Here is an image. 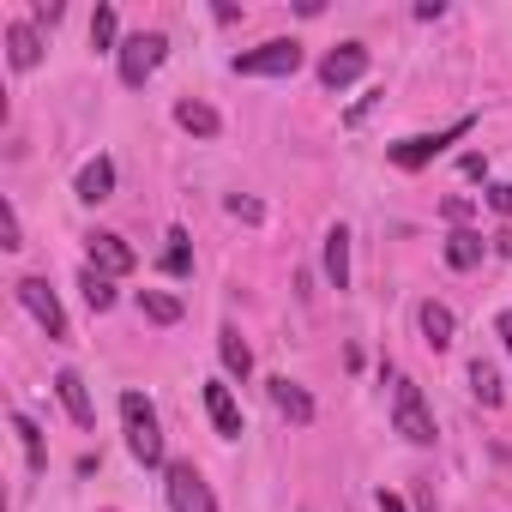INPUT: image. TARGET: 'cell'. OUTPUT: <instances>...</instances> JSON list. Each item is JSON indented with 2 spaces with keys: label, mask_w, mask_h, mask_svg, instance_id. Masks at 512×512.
I'll return each instance as SVG.
<instances>
[{
  "label": "cell",
  "mask_w": 512,
  "mask_h": 512,
  "mask_svg": "<svg viewBox=\"0 0 512 512\" xmlns=\"http://www.w3.org/2000/svg\"><path fill=\"white\" fill-rule=\"evenodd\" d=\"M121 422H127V452L145 470L163 464V428H157V410L145 404V392H121Z\"/></svg>",
  "instance_id": "1"
},
{
  "label": "cell",
  "mask_w": 512,
  "mask_h": 512,
  "mask_svg": "<svg viewBox=\"0 0 512 512\" xmlns=\"http://www.w3.org/2000/svg\"><path fill=\"white\" fill-rule=\"evenodd\" d=\"M392 428H398L410 446H434V416H428L422 386H416L410 374H398V380H392Z\"/></svg>",
  "instance_id": "2"
},
{
  "label": "cell",
  "mask_w": 512,
  "mask_h": 512,
  "mask_svg": "<svg viewBox=\"0 0 512 512\" xmlns=\"http://www.w3.org/2000/svg\"><path fill=\"white\" fill-rule=\"evenodd\" d=\"M229 67H235L241 79H290V73L302 67V43H290V37H272V43H260V49L235 55Z\"/></svg>",
  "instance_id": "3"
},
{
  "label": "cell",
  "mask_w": 512,
  "mask_h": 512,
  "mask_svg": "<svg viewBox=\"0 0 512 512\" xmlns=\"http://www.w3.org/2000/svg\"><path fill=\"white\" fill-rule=\"evenodd\" d=\"M470 127H476V121H470V115H458V121H452V127H440V133H410V139L386 145V157H392L398 169H428V163H434V157H440L452 139H464Z\"/></svg>",
  "instance_id": "4"
},
{
  "label": "cell",
  "mask_w": 512,
  "mask_h": 512,
  "mask_svg": "<svg viewBox=\"0 0 512 512\" xmlns=\"http://www.w3.org/2000/svg\"><path fill=\"white\" fill-rule=\"evenodd\" d=\"M115 55H121V85H127V91H139V85H145V79L163 67V55H169V37H163V31H139V37H127Z\"/></svg>",
  "instance_id": "5"
},
{
  "label": "cell",
  "mask_w": 512,
  "mask_h": 512,
  "mask_svg": "<svg viewBox=\"0 0 512 512\" xmlns=\"http://www.w3.org/2000/svg\"><path fill=\"white\" fill-rule=\"evenodd\" d=\"M13 296L25 302V314H31V320H37L49 338H67V314H61V296H55L43 278H19V284H13Z\"/></svg>",
  "instance_id": "6"
},
{
  "label": "cell",
  "mask_w": 512,
  "mask_h": 512,
  "mask_svg": "<svg viewBox=\"0 0 512 512\" xmlns=\"http://www.w3.org/2000/svg\"><path fill=\"white\" fill-rule=\"evenodd\" d=\"M163 488H169V512H217V500H211V488L193 464H169Z\"/></svg>",
  "instance_id": "7"
},
{
  "label": "cell",
  "mask_w": 512,
  "mask_h": 512,
  "mask_svg": "<svg viewBox=\"0 0 512 512\" xmlns=\"http://www.w3.org/2000/svg\"><path fill=\"white\" fill-rule=\"evenodd\" d=\"M85 253H91V272H103V278H127V272L139 266V253H133L121 235H109V229L85 235Z\"/></svg>",
  "instance_id": "8"
},
{
  "label": "cell",
  "mask_w": 512,
  "mask_h": 512,
  "mask_svg": "<svg viewBox=\"0 0 512 512\" xmlns=\"http://www.w3.org/2000/svg\"><path fill=\"white\" fill-rule=\"evenodd\" d=\"M362 73H368V49H362V43H338V49L320 61V85H326V91H344V85H356Z\"/></svg>",
  "instance_id": "9"
},
{
  "label": "cell",
  "mask_w": 512,
  "mask_h": 512,
  "mask_svg": "<svg viewBox=\"0 0 512 512\" xmlns=\"http://www.w3.org/2000/svg\"><path fill=\"white\" fill-rule=\"evenodd\" d=\"M205 416H211V428H217L223 440H235V434H241V404H235V392H229L223 380H211V386H205Z\"/></svg>",
  "instance_id": "10"
},
{
  "label": "cell",
  "mask_w": 512,
  "mask_h": 512,
  "mask_svg": "<svg viewBox=\"0 0 512 512\" xmlns=\"http://www.w3.org/2000/svg\"><path fill=\"white\" fill-rule=\"evenodd\" d=\"M55 392H61V404H67V416H73L79 428H91V422H97V410H91V392H85V380H79L73 368H61V374H55Z\"/></svg>",
  "instance_id": "11"
},
{
  "label": "cell",
  "mask_w": 512,
  "mask_h": 512,
  "mask_svg": "<svg viewBox=\"0 0 512 512\" xmlns=\"http://www.w3.org/2000/svg\"><path fill=\"white\" fill-rule=\"evenodd\" d=\"M326 278H332V290H350V229L344 223L326 229Z\"/></svg>",
  "instance_id": "12"
},
{
  "label": "cell",
  "mask_w": 512,
  "mask_h": 512,
  "mask_svg": "<svg viewBox=\"0 0 512 512\" xmlns=\"http://www.w3.org/2000/svg\"><path fill=\"white\" fill-rule=\"evenodd\" d=\"M7 61H13L19 73H31V67L43 61V37H37V25H7Z\"/></svg>",
  "instance_id": "13"
},
{
  "label": "cell",
  "mask_w": 512,
  "mask_h": 512,
  "mask_svg": "<svg viewBox=\"0 0 512 512\" xmlns=\"http://www.w3.org/2000/svg\"><path fill=\"white\" fill-rule=\"evenodd\" d=\"M109 193H115V163H109V157H91V163L79 169V199H85V205H103Z\"/></svg>",
  "instance_id": "14"
},
{
  "label": "cell",
  "mask_w": 512,
  "mask_h": 512,
  "mask_svg": "<svg viewBox=\"0 0 512 512\" xmlns=\"http://www.w3.org/2000/svg\"><path fill=\"white\" fill-rule=\"evenodd\" d=\"M422 338H428V350H446L452 344V332H458V320H452V308L446 302H422Z\"/></svg>",
  "instance_id": "15"
},
{
  "label": "cell",
  "mask_w": 512,
  "mask_h": 512,
  "mask_svg": "<svg viewBox=\"0 0 512 512\" xmlns=\"http://www.w3.org/2000/svg\"><path fill=\"white\" fill-rule=\"evenodd\" d=\"M272 404H278L296 428H308V422H314V398H308L296 380H272Z\"/></svg>",
  "instance_id": "16"
},
{
  "label": "cell",
  "mask_w": 512,
  "mask_h": 512,
  "mask_svg": "<svg viewBox=\"0 0 512 512\" xmlns=\"http://www.w3.org/2000/svg\"><path fill=\"white\" fill-rule=\"evenodd\" d=\"M476 260H482V235H476V229L446 235V266H452V272H470Z\"/></svg>",
  "instance_id": "17"
},
{
  "label": "cell",
  "mask_w": 512,
  "mask_h": 512,
  "mask_svg": "<svg viewBox=\"0 0 512 512\" xmlns=\"http://www.w3.org/2000/svg\"><path fill=\"white\" fill-rule=\"evenodd\" d=\"M175 121H181L187 133H199V139H217V133H223L217 109H205V103H193V97H187V103H175Z\"/></svg>",
  "instance_id": "18"
},
{
  "label": "cell",
  "mask_w": 512,
  "mask_h": 512,
  "mask_svg": "<svg viewBox=\"0 0 512 512\" xmlns=\"http://www.w3.org/2000/svg\"><path fill=\"white\" fill-rule=\"evenodd\" d=\"M217 350H223V368H229L235 380H247V368H253V350L241 344V332H235V326H223V338H217Z\"/></svg>",
  "instance_id": "19"
},
{
  "label": "cell",
  "mask_w": 512,
  "mask_h": 512,
  "mask_svg": "<svg viewBox=\"0 0 512 512\" xmlns=\"http://www.w3.org/2000/svg\"><path fill=\"white\" fill-rule=\"evenodd\" d=\"M79 290H85V302H91V314H109V308H115V278H103V272H91V266H85V278H79Z\"/></svg>",
  "instance_id": "20"
},
{
  "label": "cell",
  "mask_w": 512,
  "mask_h": 512,
  "mask_svg": "<svg viewBox=\"0 0 512 512\" xmlns=\"http://www.w3.org/2000/svg\"><path fill=\"white\" fill-rule=\"evenodd\" d=\"M470 392H476V398H482L488 410L500 404V374H494V362H482V356L470 362Z\"/></svg>",
  "instance_id": "21"
},
{
  "label": "cell",
  "mask_w": 512,
  "mask_h": 512,
  "mask_svg": "<svg viewBox=\"0 0 512 512\" xmlns=\"http://www.w3.org/2000/svg\"><path fill=\"white\" fill-rule=\"evenodd\" d=\"M139 308H145L157 326H175V320H181V302H175V296H163V290H145V296H139Z\"/></svg>",
  "instance_id": "22"
},
{
  "label": "cell",
  "mask_w": 512,
  "mask_h": 512,
  "mask_svg": "<svg viewBox=\"0 0 512 512\" xmlns=\"http://www.w3.org/2000/svg\"><path fill=\"white\" fill-rule=\"evenodd\" d=\"M13 434H19V446H25V458H31V470H43V434H37V422L13 410Z\"/></svg>",
  "instance_id": "23"
},
{
  "label": "cell",
  "mask_w": 512,
  "mask_h": 512,
  "mask_svg": "<svg viewBox=\"0 0 512 512\" xmlns=\"http://www.w3.org/2000/svg\"><path fill=\"white\" fill-rule=\"evenodd\" d=\"M163 272H169V278H187V272H193V253H187V235H181V229H169V253H163Z\"/></svg>",
  "instance_id": "24"
},
{
  "label": "cell",
  "mask_w": 512,
  "mask_h": 512,
  "mask_svg": "<svg viewBox=\"0 0 512 512\" xmlns=\"http://www.w3.org/2000/svg\"><path fill=\"white\" fill-rule=\"evenodd\" d=\"M0 247H25V223H19L13 199H0Z\"/></svg>",
  "instance_id": "25"
},
{
  "label": "cell",
  "mask_w": 512,
  "mask_h": 512,
  "mask_svg": "<svg viewBox=\"0 0 512 512\" xmlns=\"http://www.w3.org/2000/svg\"><path fill=\"white\" fill-rule=\"evenodd\" d=\"M91 43H97V49L115 43V7H97V19H91Z\"/></svg>",
  "instance_id": "26"
},
{
  "label": "cell",
  "mask_w": 512,
  "mask_h": 512,
  "mask_svg": "<svg viewBox=\"0 0 512 512\" xmlns=\"http://www.w3.org/2000/svg\"><path fill=\"white\" fill-rule=\"evenodd\" d=\"M488 205H494L500 217H512V181H494V187H488Z\"/></svg>",
  "instance_id": "27"
},
{
  "label": "cell",
  "mask_w": 512,
  "mask_h": 512,
  "mask_svg": "<svg viewBox=\"0 0 512 512\" xmlns=\"http://www.w3.org/2000/svg\"><path fill=\"white\" fill-rule=\"evenodd\" d=\"M229 211H235V217H247V223H260V199H241V193H229Z\"/></svg>",
  "instance_id": "28"
},
{
  "label": "cell",
  "mask_w": 512,
  "mask_h": 512,
  "mask_svg": "<svg viewBox=\"0 0 512 512\" xmlns=\"http://www.w3.org/2000/svg\"><path fill=\"white\" fill-rule=\"evenodd\" d=\"M494 332H500V344H506V356H512V308H506V314L494 320Z\"/></svg>",
  "instance_id": "29"
},
{
  "label": "cell",
  "mask_w": 512,
  "mask_h": 512,
  "mask_svg": "<svg viewBox=\"0 0 512 512\" xmlns=\"http://www.w3.org/2000/svg\"><path fill=\"white\" fill-rule=\"evenodd\" d=\"M494 247H500V253H506V260H512V229H500V235H494Z\"/></svg>",
  "instance_id": "30"
},
{
  "label": "cell",
  "mask_w": 512,
  "mask_h": 512,
  "mask_svg": "<svg viewBox=\"0 0 512 512\" xmlns=\"http://www.w3.org/2000/svg\"><path fill=\"white\" fill-rule=\"evenodd\" d=\"M380 512H404V500L398 494H380Z\"/></svg>",
  "instance_id": "31"
}]
</instances>
